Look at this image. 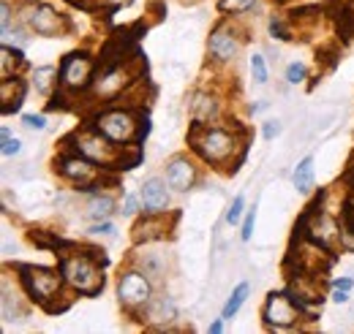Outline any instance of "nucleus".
Returning <instances> with one entry per match:
<instances>
[{
  "label": "nucleus",
  "mask_w": 354,
  "mask_h": 334,
  "mask_svg": "<svg viewBox=\"0 0 354 334\" xmlns=\"http://www.w3.org/2000/svg\"><path fill=\"white\" fill-rule=\"evenodd\" d=\"M25 19H28V25H30L36 33H41V36H55V33L60 30V17H57L49 6H30V8L25 11Z\"/></svg>",
  "instance_id": "6e6552de"
},
{
  "label": "nucleus",
  "mask_w": 354,
  "mask_h": 334,
  "mask_svg": "<svg viewBox=\"0 0 354 334\" xmlns=\"http://www.w3.org/2000/svg\"><path fill=\"white\" fill-rule=\"evenodd\" d=\"M112 207H115V204H112L109 196H95V199L90 202V215H93V217H106V215L112 212Z\"/></svg>",
  "instance_id": "6ab92c4d"
},
{
  "label": "nucleus",
  "mask_w": 354,
  "mask_h": 334,
  "mask_svg": "<svg viewBox=\"0 0 354 334\" xmlns=\"http://www.w3.org/2000/svg\"><path fill=\"white\" fill-rule=\"evenodd\" d=\"M251 74H254V79L259 84L267 82V66H265V60H262V55H254V57H251Z\"/></svg>",
  "instance_id": "4be33fe9"
},
{
  "label": "nucleus",
  "mask_w": 354,
  "mask_h": 334,
  "mask_svg": "<svg viewBox=\"0 0 354 334\" xmlns=\"http://www.w3.org/2000/svg\"><path fill=\"white\" fill-rule=\"evenodd\" d=\"M254 220H257V209H251V212H248V217H245V226H243V239H251Z\"/></svg>",
  "instance_id": "bb28decb"
},
{
  "label": "nucleus",
  "mask_w": 354,
  "mask_h": 334,
  "mask_svg": "<svg viewBox=\"0 0 354 334\" xmlns=\"http://www.w3.org/2000/svg\"><path fill=\"white\" fill-rule=\"evenodd\" d=\"M126 71L123 68H115V71H109L101 82H98V87H95V92L98 95H112V92H118L120 87H126Z\"/></svg>",
  "instance_id": "2eb2a0df"
},
{
  "label": "nucleus",
  "mask_w": 354,
  "mask_h": 334,
  "mask_svg": "<svg viewBox=\"0 0 354 334\" xmlns=\"http://www.w3.org/2000/svg\"><path fill=\"white\" fill-rule=\"evenodd\" d=\"M295 188L300 193H308L313 188V158H303L300 166L295 168Z\"/></svg>",
  "instance_id": "dca6fc26"
},
{
  "label": "nucleus",
  "mask_w": 354,
  "mask_h": 334,
  "mask_svg": "<svg viewBox=\"0 0 354 334\" xmlns=\"http://www.w3.org/2000/svg\"><path fill=\"white\" fill-rule=\"evenodd\" d=\"M95 128H98V133H104L109 141H115V144H129L136 139V117H133L131 112H123V109H115V112H104V115H98V120H95Z\"/></svg>",
  "instance_id": "f03ea898"
},
{
  "label": "nucleus",
  "mask_w": 354,
  "mask_h": 334,
  "mask_svg": "<svg viewBox=\"0 0 354 334\" xmlns=\"http://www.w3.org/2000/svg\"><path fill=\"white\" fill-rule=\"evenodd\" d=\"M77 150L90 158V161H101V164H109L115 155H112V147L101 139V136H95V133H80L77 136Z\"/></svg>",
  "instance_id": "1a4fd4ad"
},
{
  "label": "nucleus",
  "mask_w": 354,
  "mask_h": 334,
  "mask_svg": "<svg viewBox=\"0 0 354 334\" xmlns=\"http://www.w3.org/2000/svg\"><path fill=\"white\" fill-rule=\"evenodd\" d=\"M308 237L313 242L330 248V245H335V239H338V226H335L327 215H319V217H313V223H310Z\"/></svg>",
  "instance_id": "9b49d317"
},
{
  "label": "nucleus",
  "mask_w": 354,
  "mask_h": 334,
  "mask_svg": "<svg viewBox=\"0 0 354 334\" xmlns=\"http://www.w3.org/2000/svg\"><path fill=\"white\" fill-rule=\"evenodd\" d=\"M265 318L270 326H292L295 318H297V310H295V304L289 302V296L272 293V296L267 299Z\"/></svg>",
  "instance_id": "423d86ee"
},
{
  "label": "nucleus",
  "mask_w": 354,
  "mask_h": 334,
  "mask_svg": "<svg viewBox=\"0 0 354 334\" xmlns=\"http://www.w3.org/2000/svg\"><path fill=\"white\" fill-rule=\"evenodd\" d=\"M52 77H55V68H39L36 74H33V79H36V87L39 90H49V82H52Z\"/></svg>",
  "instance_id": "b1692460"
},
{
  "label": "nucleus",
  "mask_w": 354,
  "mask_h": 334,
  "mask_svg": "<svg viewBox=\"0 0 354 334\" xmlns=\"http://www.w3.org/2000/svg\"><path fill=\"white\" fill-rule=\"evenodd\" d=\"M25 128H30V130H44L46 123H44V117H36V115H28V117H25Z\"/></svg>",
  "instance_id": "a878e982"
},
{
  "label": "nucleus",
  "mask_w": 354,
  "mask_h": 334,
  "mask_svg": "<svg viewBox=\"0 0 354 334\" xmlns=\"http://www.w3.org/2000/svg\"><path fill=\"white\" fill-rule=\"evenodd\" d=\"M278 130H281V126H278V123H275V126H267V128H265V136L270 139V136H275Z\"/></svg>",
  "instance_id": "c756f323"
},
{
  "label": "nucleus",
  "mask_w": 354,
  "mask_h": 334,
  "mask_svg": "<svg viewBox=\"0 0 354 334\" xmlns=\"http://www.w3.org/2000/svg\"><path fill=\"white\" fill-rule=\"evenodd\" d=\"M210 52L218 57V60H232L234 55H237V41H234V36L229 33V30H216L213 33V39H210Z\"/></svg>",
  "instance_id": "ddd939ff"
},
{
  "label": "nucleus",
  "mask_w": 354,
  "mask_h": 334,
  "mask_svg": "<svg viewBox=\"0 0 354 334\" xmlns=\"http://www.w3.org/2000/svg\"><path fill=\"white\" fill-rule=\"evenodd\" d=\"M333 299H335V302H346V299H349V291H346V288H335Z\"/></svg>",
  "instance_id": "cd10ccee"
},
{
  "label": "nucleus",
  "mask_w": 354,
  "mask_h": 334,
  "mask_svg": "<svg viewBox=\"0 0 354 334\" xmlns=\"http://www.w3.org/2000/svg\"><path fill=\"white\" fill-rule=\"evenodd\" d=\"M243 207H245V199L243 196H237L234 202H232V207L226 212V220L234 226V223H240V217H243Z\"/></svg>",
  "instance_id": "5701e85b"
},
{
  "label": "nucleus",
  "mask_w": 354,
  "mask_h": 334,
  "mask_svg": "<svg viewBox=\"0 0 354 334\" xmlns=\"http://www.w3.org/2000/svg\"><path fill=\"white\" fill-rule=\"evenodd\" d=\"M22 280H25V288L33 299L46 302L49 296L57 293L63 277L57 272H52V269H44V266H25L22 269Z\"/></svg>",
  "instance_id": "7ed1b4c3"
},
{
  "label": "nucleus",
  "mask_w": 354,
  "mask_h": 334,
  "mask_svg": "<svg viewBox=\"0 0 354 334\" xmlns=\"http://www.w3.org/2000/svg\"><path fill=\"white\" fill-rule=\"evenodd\" d=\"M19 150H22L19 139H17V136H11V130H6V128H3V155H17Z\"/></svg>",
  "instance_id": "412c9836"
},
{
  "label": "nucleus",
  "mask_w": 354,
  "mask_h": 334,
  "mask_svg": "<svg viewBox=\"0 0 354 334\" xmlns=\"http://www.w3.org/2000/svg\"><path fill=\"white\" fill-rule=\"evenodd\" d=\"M286 79L292 84L303 82L306 79V66H289V71H286Z\"/></svg>",
  "instance_id": "393cba45"
},
{
  "label": "nucleus",
  "mask_w": 354,
  "mask_h": 334,
  "mask_svg": "<svg viewBox=\"0 0 354 334\" xmlns=\"http://www.w3.org/2000/svg\"><path fill=\"white\" fill-rule=\"evenodd\" d=\"M167 182L175 188V190H188L191 188V182H194V168L191 164H185V161H172V166L167 171Z\"/></svg>",
  "instance_id": "4468645a"
},
{
  "label": "nucleus",
  "mask_w": 354,
  "mask_h": 334,
  "mask_svg": "<svg viewBox=\"0 0 354 334\" xmlns=\"http://www.w3.org/2000/svg\"><path fill=\"white\" fill-rule=\"evenodd\" d=\"M196 150H199V155L205 158V161H226L229 155H232V150H234V139L226 133V130H207V133H202L199 139H196V144H194Z\"/></svg>",
  "instance_id": "20e7f679"
},
{
  "label": "nucleus",
  "mask_w": 354,
  "mask_h": 334,
  "mask_svg": "<svg viewBox=\"0 0 354 334\" xmlns=\"http://www.w3.org/2000/svg\"><path fill=\"white\" fill-rule=\"evenodd\" d=\"M150 318H153V321H172V318H175V304H172V302L164 296L158 304H153Z\"/></svg>",
  "instance_id": "a211bd4d"
},
{
  "label": "nucleus",
  "mask_w": 354,
  "mask_h": 334,
  "mask_svg": "<svg viewBox=\"0 0 354 334\" xmlns=\"http://www.w3.org/2000/svg\"><path fill=\"white\" fill-rule=\"evenodd\" d=\"M118 293H120V302L129 304V307H136V304H145L150 299V283L136 275V272H129L123 275L120 286H118Z\"/></svg>",
  "instance_id": "0eeeda50"
},
{
  "label": "nucleus",
  "mask_w": 354,
  "mask_h": 334,
  "mask_svg": "<svg viewBox=\"0 0 354 334\" xmlns=\"http://www.w3.org/2000/svg\"><path fill=\"white\" fill-rule=\"evenodd\" d=\"M11 63L14 66H22V55L17 49L11 52V46H3V79L11 77Z\"/></svg>",
  "instance_id": "aec40b11"
},
{
  "label": "nucleus",
  "mask_w": 354,
  "mask_h": 334,
  "mask_svg": "<svg viewBox=\"0 0 354 334\" xmlns=\"http://www.w3.org/2000/svg\"><path fill=\"white\" fill-rule=\"evenodd\" d=\"M221 329H223V324H221V321H216V324L210 326V332H213V334H218V332H221Z\"/></svg>",
  "instance_id": "473e14b6"
},
{
  "label": "nucleus",
  "mask_w": 354,
  "mask_h": 334,
  "mask_svg": "<svg viewBox=\"0 0 354 334\" xmlns=\"http://www.w3.org/2000/svg\"><path fill=\"white\" fill-rule=\"evenodd\" d=\"M90 74H93V60L88 55H71L63 63L60 79L66 87H85L90 82Z\"/></svg>",
  "instance_id": "39448f33"
},
{
  "label": "nucleus",
  "mask_w": 354,
  "mask_h": 334,
  "mask_svg": "<svg viewBox=\"0 0 354 334\" xmlns=\"http://www.w3.org/2000/svg\"><path fill=\"white\" fill-rule=\"evenodd\" d=\"M63 277L77 291L88 293V296L98 293L104 286V275L90 255H63Z\"/></svg>",
  "instance_id": "f257e3e1"
},
{
  "label": "nucleus",
  "mask_w": 354,
  "mask_h": 334,
  "mask_svg": "<svg viewBox=\"0 0 354 334\" xmlns=\"http://www.w3.org/2000/svg\"><path fill=\"white\" fill-rule=\"evenodd\" d=\"M60 171L74 182H90L95 177V168L90 164V158H63Z\"/></svg>",
  "instance_id": "f8f14e48"
},
{
  "label": "nucleus",
  "mask_w": 354,
  "mask_h": 334,
  "mask_svg": "<svg viewBox=\"0 0 354 334\" xmlns=\"http://www.w3.org/2000/svg\"><path fill=\"white\" fill-rule=\"evenodd\" d=\"M245 296H248V283H240L234 293H232V299L226 302V307H223V318H232L240 307H243V302H245Z\"/></svg>",
  "instance_id": "f3484780"
},
{
  "label": "nucleus",
  "mask_w": 354,
  "mask_h": 334,
  "mask_svg": "<svg viewBox=\"0 0 354 334\" xmlns=\"http://www.w3.org/2000/svg\"><path fill=\"white\" fill-rule=\"evenodd\" d=\"M133 209H136V199L129 196V199H126V212H133Z\"/></svg>",
  "instance_id": "2f4dec72"
},
{
  "label": "nucleus",
  "mask_w": 354,
  "mask_h": 334,
  "mask_svg": "<svg viewBox=\"0 0 354 334\" xmlns=\"http://www.w3.org/2000/svg\"><path fill=\"white\" fill-rule=\"evenodd\" d=\"M335 288H346V291H349V288H352V280H349V277H346V280H338Z\"/></svg>",
  "instance_id": "7c9ffc66"
},
{
  "label": "nucleus",
  "mask_w": 354,
  "mask_h": 334,
  "mask_svg": "<svg viewBox=\"0 0 354 334\" xmlns=\"http://www.w3.org/2000/svg\"><path fill=\"white\" fill-rule=\"evenodd\" d=\"M139 196H142L145 209H150V212H161V209H167V204H169V196H167V188H164L161 179H147Z\"/></svg>",
  "instance_id": "9d476101"
},
{
  "label": "nucleus",
  "mask_w": 354,
  "mask_h": 334,
  "mask_svg": "<svg viewBox=\"0 0 354 334\" xmlns=\"http://www.w3.org/2000/svg\"><path fill=\"white\" fill-rule=\"evenodd\" d=\"M93 231H95V234H112V226H109V223H101V226H95Z\"/></svg>",
  "instance_id": "c85d7f7f"
}]
</instances>
